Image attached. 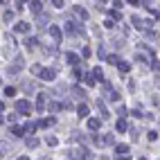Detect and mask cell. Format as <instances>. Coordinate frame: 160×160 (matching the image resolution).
Returning a JSON list of instances; mask_svg holds the SVG:
<instances>
[{"mask_svg":"<svg viewBox=\"0 0 160 160\" xmlns=\"http://www.w3.org/2000/svg\"><path fill=\"white\" fill-rule=\"evenodd\" d=\"M16 111H18V115H30L32 113V104L27 99H18L16 101Z\"/></svg>","mask_w":160,"mask_h":160,"instance_id":"1","label":"cell"},{"mask_svg":"<svg viewBox=\"0 0 160 160\" xmlns=\"http://www.w3.org/2000/svg\"><path fill=\"white\" fill-rule=\"evenodd\" d=\"M48 32H50V36H54V41H56V43H61L63 32H61V27H59V25H50V27H48Z\"/></svg>","mask_w":160,"mask_h":160,"instance_id":"2","label":"cell"},{"mask_svg":"<svg viewBox=\"0 0 160 160\" xmlns=\"http://www.w3.org/2000/svg\"><path fill=\"white\" fill-rule=\"evenodd\" d=\"M104 90H106V97H108V99H113V101H117V99H120V95L115 92V88H111V83H108V81H104Z\"/></svg>","mask_w":160,"mask_h":160,"instance_id":"3","label":"cell"},{"mask_svg":"<svg viewBox=\"0 0 160 160\" xmlns=\"http://www.w3.org/2000/svg\"><path fill=\"white\" fill-rule=\"evenodd\" d=\"M54 77H56V70L43 68V72H41V79H43V81H54Z\"/></svg>","mask_w":160,"mask_h":160,"instance_id":"4","label":"cell"},{"mask_svg":"<svg viewBox=\"0 0 160 160\" xmlns=\"http://www.w3.org/2000/svg\"><path fill=\"white\" fill-rule=\"evenodd\" d=\"M14 32H18V34H27V32H30V25H27L25 21H23V23H16V25H14Z\"/></svg>","mask_w":160,"mask_h":160,"instance_id":"5","label":"cell"},{"mask_svg":"<svg viewBox=\"0 0 160 160\" xmlns=\"http://www.w3.org/2000/svg\"><path fill=\"white\" fill-rule=\"evenodd\" d=\"M74 16H79V18H81V23H83V21H88V12H86L83 7H77V5H74Z\"/></svg>","mask_w":160,"mask_h":160,"instance_id":"6","label":"cell"},{"mask_svg":"<svg viewBox=\"0 0 160 160\" xmlns=\"http://www.w3.org/2000/svg\"><path fill=\"white\" fill-rule=\"evenodd\" d=\"M56 124V117H48V120H39V129H45V126H54Z\"/></svg>","mask_w":160,"mask_h":160,"instance_id":"7","label":"cell"},{"mask_svg":"<svg viewBox=\"0 0 160 160\" xmlns=\"http://www.w3.org/2000/svg\"><path fill=\"white\" fill-rule=\"evenodd\" d=\"M99 126H101V120H97V117H90V120H88V129H90V131H97Z\"/></svg>","mask_w":160,"mask_h":160,"instance_id":"8","label":"cell"},{"mask_svg":"<svg viewBox=\"0 0 160 160\" xmlns=\"http://www.w3.org/2000/svg\"><path fill=\"white\" fill-rule=\"evenodd\" d=\"M88 113H90V108H88L86 104H79V106H77V115H79V117H88Z\"/></svg>","mask_w":160,"mask_h":160,"instance_id":"9","label":"cell"},{"mask_svg":"<svg viewBox=\"0 0 160 160\" xmlns=\"http://www.w3.org/2000/svg\"><path fill=\"white\" fill-rule=\"evenodd\" d=\"M115 129H117V133H124V131H129V124H126V120H117Z\"/></svg>","mask_w":160,"mask_h":160,"instance_id":"10","label":"cell"},{"mask_svg":"<svg viewBox=\"0 0 160 160\" xmlns=\"http://www.w3.org/2000/svg\"><path fill=\"white\" fill-rule=\"evenodd\" d=\"M129 149H131L129 144H117V147H115V151L120 153V158H124V156L129 153Z\"/></svg>","mask_w":160,"mask_h":160,"instance_id":"11","label":"cell"},{"mask_svg":"<svg viewBox=\"0 0 160 160\" xmlns=\"http://www.w3.org/2000/svg\"><path fill=\"white\" fill-rule=\"evenodd\" d=\"M97 108L101 111V117H108V111H106V104H104V99H97Z\"/></svg>","mask_w":160,"mask_h":160,"instance_id":"12","label":"cell"},{"mask_svg":"<svg viewBox=\"0 0 160 160\" xmlns=\"http://www.w3.org/2000/svg\"><path fill=\"white\" fill-rule=\"evenodd\" d=\"M12 133H14L16 138H21V135H25V133H27V131H25L23 126H16V124H14V126H12Z\"/></svg>","mask_w":160,"mask_h":160,"instance_id":"13","label":"cell"},{"mask_svg":"<svg viewBox=\"0 0 160 160\" xmlns=\"http://www.w3.org/2000/svg\"><path fill=\"white\" fill-rule=\"evenodd\" d=\"M117 68H120V72H129V70H131V63H129V61H120Z\"/></svg>","mask_w":160,"mask_h":160,"instance_id":"14","label":"cell"},{"mask_svg":"<svg viewBox=\"0 0 160 160\" xmlns=\"http://www.w3.org/2000/svg\"><path fill=\"white\" fill-rule=\"evenodd\" d=\"M36 108H39V111H43V108H45V95H43V92L39 95V99H36Z\"/></svg>","mask_w":160,"mask_h":160,"instance_id":"15","label":"cell"},{"mask_svg":"<svg viewBox=\"0 0 160 160\" xmlns=\"http://www.w3.org/2000/svg\"><path fill=\"white\" fill-rule=\"evenodd\" d=\"M92 74H95L97 81H104V70H101V68H95V70H92Z\"/></svg>","mask_w":160,"mask_h":160,"instance_id":"16","label":"cell"},{"mask_svg":"<svg viewBox=\"0 0 160 160\" xmlns=\"http://www.w3.org/2000/svg\"><path fill=\"white\" fill-rule=\"evenodd\" d=\"M65 56H68V63H72V65H74V63H79V56L74 54V52H68Z\"/></svg>","mask_w":160,"mask_h":160,"instance_id":"17","label":"cell"},{"mask_svg":"<svg viewBox=\"0 0 160 160\" xmlns=\"http://www.w3.org/2000/svg\"><path fill=\"white\" fill-rule=\"evenodd\" d=\"M83 81H86L88 86H95V81H97V79H95V74L90 72V74H86V77H83Z\"/></svg>","mask_w":160,"mask_h":160,"instance_id":"18","label":"cell"},{"mask_svg":"<svg viewBox=\"0 0 160 160\" xmlns=\"http://www.w3.org/2000/svg\"><path fill=\"white\" fill-rule=\"evenodd\" d=\"M23 43L27 45V48H34V45H36V39H34V36H27V39H23Z\"/></svg>","mask_w":160,"mask_h":160,"instance_id":"19","label":"cell"},{"mask_svg":"<svg viewBox=\"0 0 160 160\" xmlns=\"http://www.w3.org/2000/svg\"><path fill=\"white\" fill-rule=\"evenodd\" d=\"M2 92H5V97H14V95H16V88H14V86H7Z\"/></svg>","mask_w":160,"mask_h":160,"instance_id":"20","label":"cell"},{"mask_svg":"<svg viewBox=\"0 0 160 160\" xmlns=\"http://www.w3.org/2000/svg\"><path fill=\"white\" fill-rule=\"evenodd\" d=\"M72 77L77 79V81H79V79H83V77H86V74H83V72H81L79 68H74V70H72Z\"/></svg>","mask_w":160,"mask_h":160,"instance_id":"21","label":"cell"},{"mask_svg":"<svg viewBox=\"0 0 160 160\" xmlns=\"http://www.w3.org/2000/svg\"><path fill=\"white\" fill-rule=\"evenodd\" d=\"M111 18L113 21H122V14L117 12V9H111Z\"/></svg>","mask_w":160,"mask_h":160,"instance_id":"22","label":"cell"},{"mask_svg":"<svg viewBox=\"0 0 160 160\" xmlns=\"http://www.w3.org/2000/svg\"><path fill=\"white\" fill-rule=\"evenodd\" d=\"M72 95H74V97H79V99H81L83 95H86V92H83L81 88H77V86H74V88H72Z\"/></svg>","mask_w":160,"mask_h":160,"instance_id":"23","label":"cell"},{"mask_svg":"<svg viewBox=\"0 0 160 160\" xmlns=\"http://www.w3.org/2000/svg\"><path fill=\"white\" fill-rule=\"evenodd\" d=\"M27 147L36 149V147H39V140H36V138H27Z\"/></svg>","mask_w":160,"mask_h":160,"instance_id":"24","label":"cell"},{"mask_svg":"<svg viewBox=\"0 0 160 160\" xmlns=\"http://www.w3.org/2000/svg\"><path fill=\"white\" fill-rule=\"evenodd\" d=\"M30 7H32V12H36V14H39V12H43V5H41V2H32Z\"/></svg>","mask_w":160,"mask_h":160,"instance_id":"25","label":"cell"},{"mask_svg":"<svg viewBox=\"0 0 160 160\" xmlns=\"http://www.w3.org/2000/svg\"><path fill=\"white\" fill-rule=\"evenodd\" d=\"M45 142H48L50 147H56V142H59V140H56L54 135H48V138H45Z\"/></svg>","mask_w":160,"mask_h":160,"instance_id":"26","label":"cell"},{"mask_svg":"<svg viewBox=\"0 0 160 160\" xmlns=\"http://www.w3.org/2000/svg\"><path fill=\"white\" fill-rule=\"evenodd\" d=\"M106 61H108V63H120L117 54H108V56H106Z\"/></svg>","mask_w":160,"mask_h":160,"instance_id":"27","label":"cell"},{"mask_svg":"<svg viewBox=\"0 0 160 160\" xmlns=\"http://www.w3.org/2000/svg\"><path fill=\"white\" fill-rule=\"evenodd\" d=\"M12 16H14L12 9H5V12H2V18H7V21H12Z\"/></svg>","mask_w":160,"mask_h":160,"instance_id":"28","label":"cell"},{"mask_svg":"<svg viewBox=\"0 0 160 160\" xmlns=\"http://www.w3.org/2000/svg\"><path fill=\"white\" fill-rule=\"evenodd\" d=\"M36 23H39V27H45V25H48V16H39V21H36Z\"/></svg>","mask_w":160,"mask_h":160,"instance_id":"29","label":"cell"},{"mask_svg":"<svg viewBox=\"0 0 160 160\" xmlns=\"http://www.w3.org/2000/svg\"><path fill=\"white\" fill-rule=\"evenodd\" d=\"M90 54H92V52H90V48H83V50H81V56H83V59H88Z\"/></svg>","mask_w":160,"mask_h":160,"instance_id":"30","label":"cell"},{"mask_svg":"<svg viewBox=\"0 0 160 160\" xmlns=\"http://www.w3.org/2000/svg\"><path fill=\"white\" fill-rule=\"evenodd\" d=\"M117 113H120V115H122V120H124V115H126V113H129V111H126L124 106H120V108H117Z\"/></svg>","mask_w":160,"mask_h":160,"instance_id":"31","label":"cell"},{"mask_svg":"<svg viewBox=\"0 0 160 160\" xmlns=\"http://www.w3.org/2000/svg\"><path fill=\"white\" fill-rule=\"evenodd\" d=\"M122 5H124V2H120V0H115V2H113V9H117V12H120V9H122Z\"/></svg>","mask_w":160,"mask_h":160,"instance_id":"32","label":"cell"},{"mask_svg":"<svg viewBox=\"0 0 160 160\" xmlns=\"http://www.w3.org/2000/svg\"><path fill=\"white\" fill-rule=\"evenodd\" d=\"M52 5H54L56 9H61V7H63V0H54V2H52Z\"/></svg>","mask_w":160,"mask_h":160,"instance_id":"33","label":"cell"},{"mask_svg":"<svg viewBox=\"0 0 160 160\" xmlns=\"http://www.w3.org/2000/svg\"><path fill=\"white\" fill-rule=\"evenodd\" d=\"M104 25H106V27H113V25H115V21H113V18H108V21H104Z\"/></svg>","mask_w":160,"mask_h":160,"instance_id":"34","label":"cell"},{"mask_svg":"<svg viewBox=\"0 0 160 160\" xmlns=\"http://www.w3.org/2000/svg\"><path fill=\"white\" fill-rule=\"evenodd\" d=\"M18 160H30V158H27V156H23V158H18Z\"/></svg>","mask_w":160,"mask_h":160,"instance_id":"35","label":"cell"},{"mask_svg":"<svg viewBox=\"0 0 160 160\" xmlns=\"http://www.w3.org/2000/svg\"><path fill=\"white\" fill-rule=\"evenodd\" d=\"M117 160H129V158H117Z\"/></svg>","mask_w":160,"mask_h":160,"instance_id":"36","label":"cell"},{"mask_svg":"<svg viewBox=\"0 0 160 160\" xmlns=\"http://www.w3.org/2000/svg\"><path fill=\"white\" fill-rule=\"evenodd\" d=\"M140 160H147V158H140Z\"/></svg>","mask_w":160,"mask_h":160,"instance_id":"37","label":"cell"}]
</instances>
